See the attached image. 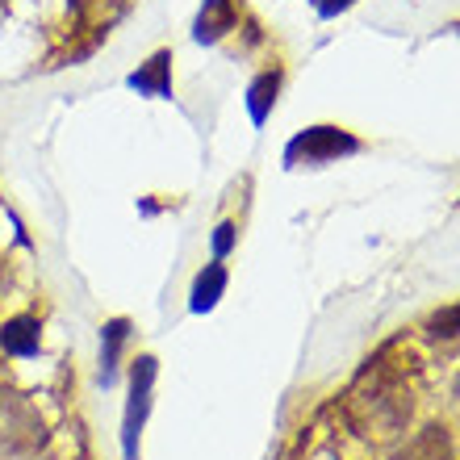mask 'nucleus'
I'll list each match as a JSON object with an SVG mask.
<instances>
[{
	"mask_svg": "<svg viewBox=\"0 0 460 460\" xmlns=\"http://www.w3.org/2000/svg\"><path fill=\"white\" fill-rule=\"evenodd\" d=\"M277 88H280V72H264L255 75V84L247 88V113H252L255 126H264L272 105H277Z\"/></svg>",
	"mask_w": 460,
	"mask_h": 460,
	"instance_id": "nucleus-9",
	"label": "nucleus"
},
{
	"mask_svg": "<svg viewBox=\"0 0 460 460\" xmlns=\"http://www.w3.org/2000/svg\"><path fill=\"white\" fill-rule=\"evenodd\" d=\"M456 394H460V376H456Z\"/></svg>",
	"mask_w": 460,
	"mask_h": 460,
	"instance_id": "nucleus-13",
	"label": "nucleus"
},
{
	"mask_svg": "<svg viewBox=\"0 0 460 460\" xmlns=\"http://www.w3.org/2000/svg\"><path fill=\"white\" fill-rule=\"evenodd\" d=\"M456 30H460V25H456Z\"/></svg>",
	"mask_w": 460,
	"mask_h": 460,
	"instance_id": "nucleus-14",
	"label": "nucleus"
},
{
	"mask_svg": "<svg viewBox=\"0 0 460 460\" xmlns=\"http://www.w3.org/2000/svg\"><path fill=\"white\" fill-rule=\"evenodd\" d=\"M38 343H42V327H38V318H9L4 327H0V348L9 351V356H34Z\"/></svg>",
	"mask_w": 460,
	"mask_h": 460,
	"instance_id": "nucleus-5",
	"label": "nucleus"
},
{
	"mask_svg": "<svg viewBox=\"0 0 460 460\" xmlns=\"http://www.w3.org/2000/svg\"><path fill=\"white\" fill-rule=\"evenodd\" d=\"M234 22H239V13H234L230 0H206L201 13H197L193 38L201 42V47H214V42H222V38L234 30Z\"/></svg>",
	"mask_w": 460,
	"mask_h": 460,
	"instance_id": "nucleus-4",
	"label": "nucleus"
},
{
	"mask_svg": "<svg viewBox=\"0 0 460 460\" xmlns=\"http://www.w3.org/2000/svg\"><path fill=\"white\" fill-rule=\"evenodd\" d=\"M130 335V323L126 318H113L101 327V385H113L118 381V356H121V343Z\"/></svg>",
	"mask_w": 460,
	"mask_h": 460,
	"instance_id": "nucleus-7",
	"label": "nucleus"
},
{
	"mask_svg": "<svg viewBox=\"0 0 460 460\" xmlns=\"http://www.w3.org/2000/svg\"><path fill=\"white\" fill-rule=\"evenodd\" d=\"M155 356H138L130 368V406H126V427H121V448L126 460H138V431L151 411V385H155Z\"/></svg>",
	"mask_w": 460,
	"mask_h": 460,
	"instance_id": "nucleus-2",
	"label": "nucleus"
},
{
	"mask_svg": "<svg viewBox=\"0 0 460 460\" xmlns=\"http://www.w3.org/2000/svg\"><path fill=\"white\" fill-rule=\"evenodd\" d=\"M126 84H130L138 97L168 101L172 97V55H168V50H155V55H151V59H146L143 67L126 80Z\"/></svg>",
	"mask_w": 460,
	"mask_h": 460,
	"instance_id": "nucleus-3",
	"label": "nucleus"
},
{
	"mask_svg": "<svg viewBox=\"0 0 460 460\" xmlns=\"http://www.w3.org/2000/svg\"><path fill=\"white\" fill-rule=\"evenodd\" d=\"M230 247H234V226H230V222H222L218 234H214V255L222 260V255H226Z\"/></svg>",
	"mask_w": 460,
	"mask_h": 460,
	"instance_id": "nucleus-11",
	"label": "nucleus"
},
{
	"mask_svg": "<svg viewBox=\"0 0 460 460\" xmlns=\"http://www.w3.org/2000/svg\"><path fill=\"white\" fill-rule=\"evenodd\" d=\"M398 460H456V456H452V439L444 427H423V436H414L411 448Z\"/></svg>",
	"mask_w": 460,
	"mask_h": 460,
	"instance_id": "nucleus-8",
	"label": "nucleus"
},
{
	"mask_svg": "<svg viewBox=\"0 0 460 460\" xmlns=\"http://www.w3.org/2000/svg\"><path fill=\"white\" fill-rule=\"evenodd\" d=\"M427 331H431L436 340H452V335H460V305H448V310H439V314H431Z\"/></svg>",
	"mask_w": 460,
	"mask_h": 460,
	"instance_id": "nucleus-10",
	"label": "nucleus"
},
{
	"mask_svg": "<svg viewBox=\"0 0 460 460\" xmlns=\"http://www.w3.org/2000/svg\"><path fill=\"white\" fill-rule=\"evenodd\" d=\"M310 4H314V9L323 13V17H335V13L351 9V4H356V0H310Z\"/></svg>",
	"mask_w": 460,
	"mask_h": 460,
	"instance_id": "nucleus-12",
	"label": "nucleus"
},
{
	"mask_svg": "<svg viewBox=\"0 0 460 460\" xmlns=\"http://www.w3.org/2000/svg\"><path fill=\"white\" fill-rule=\"evenodd\" d=\"M222 293H226V268H222V264H206L201 272H197V280H193L189 310H193V314H206V310H214V305H218Z\"/></svg>",
	"mask_w": 460,
	"mask_h": 460,
	"instance_id": "nucleus-6",
	"label": "nucleus"
},
{
	"mask_svg": "<svg viewBox=\"0 0 460 460\" xmlns=\"http://www.w3.org/2000/svg\"><path fill=\"white\" fill-rule=\"evenodd\" d=\"M356 151H360V138H351L340 126H310L285 146V164L289 168H302V164L323 168V164H335V159L356 155Z\"/></svg>",
	"mask_w": 460,
	"mask_h": 460,
	"instance_id": "nucleus-1",
	"label": "nucleus"
}]
</instances>
